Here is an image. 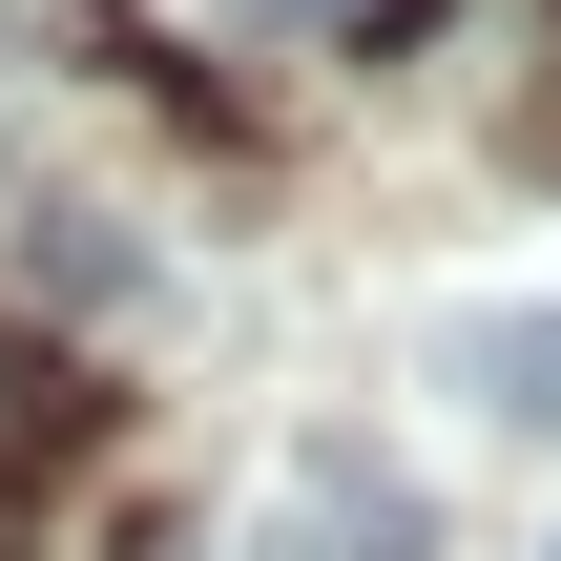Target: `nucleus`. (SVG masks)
Listing matches in <instances>:
<instances>
[{"label": "nucleus", "mask_w": 561, "mask_h": 561, "mask_svg": "<svg viewBox=\"0 0 561 561\" xmlns=\"http://www.w3.org/2000/svg\"><path fill=\"white\" fill-rule=\"evenodd\" d=\"M541 561H561V541H541Z\"/></svg>", "instance_id": "423d86ee"}, {"label": "nucleus", "mask_w": 561, "mask_h": 561, "mask_svg": "<svg viewBox=\"0 0 561 561\" xmlns=\"http://www.w3.org/2000/svg\"><path fill=\"white\" fill-rule=\"evenodd\" d=\"M21 271H42V291H125V229H104V208H42V250H21Z\"/></svg>", "instance_id": "7ed1b4c3"}, {"label": "nucleus", "mask_w": 561, "mask_h": 561, "mask_svg": "<svg viewBox=\"0 0 561 561\" xmlns=\"http://www.w3.org/2000/svg\"><path fill=\"white\" fill-rule=\"evenodd\" d=\"M0 561H21V500H0Z\"/></svg>", "instance_id": "20e7f679"}, {"label": "nucleus", "mask_w": 561, "mask_h": 561, "mask_svg": "<svg viewBox=\"0 0 561 561\" xmlns=\"http://www.w3.org/2000/svg\"><path fill=\"white\" fill-rule=\"evenodd\" d=\"M291 561H437V500L375 437H291Z\"/></svg>", "instance_id": "f257e3e1"}, {"label": "nucleus", "mask_w": 561, "mask_h": 561, "mask_svg": "<svg viewBox=\"0 0 561 561\" xmlns=\"http://www.w3.org/2000/svg\"><path fill=\"white\" fill-rule=\"evenodd\" d=\"M437 375H458L479 416H520V437H561V312H458V333H437Z\"/></svg>", "instance_id": "f03ea898"}, {"label": "nucleus", "mask_w": 561, "mask_h": 561, "mask_svg": "<svg viewBox=\"0 0 561 561\" xmlns=\"http://www.w3.org/2000/svg\"><path fill=\"white\" fill-rule=\"evenodd\" d=\"M167 561H208V541H167ZM250 561H271V541H250Z\"/></svg>", "instance_id": "39448f33"}]
</instances>
